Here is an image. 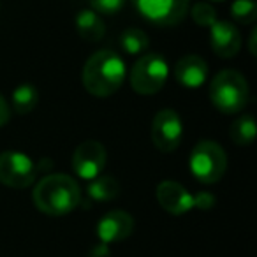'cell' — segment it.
I'll return each mask as SVG.
<instances>
[{"label": "cell", "instance_id": "obj_23", "mask_svg": "<svg viewBox=\"0 0 257 257\" xmlns=\"http://www.w3.org/2000/svg\"><path fill=\"white\" fill-rule=\"evenodd\" d=\"M9 120H11V106L4 97L0 95V127H4Z\"/></svg>", "mask_w": 257, "mask_h": 257}, {"label": "cell", "instance_id": "obj_8", "mask_svg": "<svg viewBox=\"0 0 257 257\" xmlns=\"http://www.w3.org/2000/svg\"><path fill=\"white\" fill-rule=\"evenodd\" d=\"M183 140V121L175 109H161L152 121V141L164 154L175 152Z\"/></svg>", "mask_w": 257, "mask_h": 257}, {"label": "cell", "instance_id": "obj_7", "mask_svg": "<svg viewBox=\"0 0 257 257\" xmlns=\"http://www.w3.org/2000/svg\"><path fill=\"white\" fill-rule=\"evenodd\" d=\"M37 166L29 155L22 152H2L0 154V183L11 189H27L34 183Z\"/></svg>", "mask_w": 257, "mask_h": 257}, {"label": "cell", "instance_id": "obj_17", "mask_svg": "<svg viewBox=\"0 0 257 257\" xmlns=\"http://www.w3.org/2000/svg\"><path fill=\"white\" fill-rule=\"evenodd\" d=\"M229 136L232 143L238 147H250L255 140V120L252 114H243L236 118L234 123L229 128Z\"/></svg>", "mask_w": 257, "mask_h": 257}, {"label": "cell", "instance_id": "obj_2", "mask_svg": "<svg viewBox=\"0 0 257 257\" xmlns=\"http://www.w3.org/2000/svg\"><path fill=\"white\" fill-rule=\"evenodd\" d=\"M127 78L123 58L113 50H99L83 65V86L95 97H109L121 88Z\"/></svg>", "mask_w": 257, "mask_h": 257}, {"label": "cell", "instance_id": "obj_10", "mask_svg": "<svg viewBox=\"0 0 257 257\" xmlns=\"http://www.w3.org/2000/svg\"><path fill=\"white\" fill-rule=\"evenodd\" d=\"M155 196H157L159 204L175 217L185 215L196 208V194H190L182 183L173 182V180H164L159 183Z\"/></svg>", "mask_w": 257, "mask_h": 257}, {"label": "cell", "instance_id": "obj_22", "mask_svg": "<svg viewBox=\"0 0 257 257\" xmlns=\"http://www.w3.org/2000/svg\"><path fill=\"white\" fill-rule=\"evenodd\" d=\"M215 196L211 192H206V190H201V192L196 194V208L199 210H211L215 206Z\"/></svg>", "mask_w": 257, "mask_h": 257}, {"label": "cell", "instance_id": "obj_3", "mask_svg": "<svg viewBox=\"0 0 257 257\" xmlns=\"http://www.w3.org/2000/svg\"><path fill=\"white\" fill-rule=\"evenodd\" d=\"M211 104L224 114H236L248 104L250 88L245 76L234 69L220 71L210 85Z\"/></svg>", "mask_w": 257, "mask_h": 257}, {"label": "cell", "instance_id": "obj_5", "mask_svg": "<svg viewBox=\"0 0 257 257\" xmlns=\"http://www.w3.org/2000/svg\"><path fill=\"white\" fill-rule=\"evenodd\" d=\"M169 78V65L162 55H141L131 69V86L141 95H154L164 88Z\"/></svg>", "mask_w": 257, "mask_h": 257}, {"label": "cell", "instance_id": "obj_12", "mask_svg": "<svg viewBox=\"0 0 257 257\" xmlns=\"http://www.w3.org/2000/svg\"><path fill=\"white\" fill-rule=\"evenodd\" d=\"M210 44L220 58H232L241 48V34L234 23L217 20L210 27Z\"/></svg>", "mask_w": 257, "mask_h": 257}, {"label": "cell", "instance_id": "obj_14", "mask_svg": "<svg viewBox=\"0 0 257 257\" xmlns=\"http://www.w3.org/2000/svg\"><path fill=\"white\" fill-rule=\"evenodd\" d=\"M76 30L81 36V39L88 41V43H97L102 39L104 32H106V25H104L102 18L99 13H95L93 9H83L78 13L74 20Z\"/></svg>", "mask_w": 257, "mask_h": 257}, {"label": "cell", "instance_id": "obj_26", "mask_svg": "<svg viewBox=\"0 0 257 257\" xmlns=\"http://www.w3.org/2000/svg\"><path fill=\"white\" fill-rule=\"evenodd\" d=\"M210 2H224V0H210Z\"/></svg>", "mask_w": 257, "mask_h": 257}, {"label": "cell", "instance_id": "obj_15", "mask_svg": "<svg viewBox=\"0 0 257 257\" xmlns=\"http://www.w3.org/2000/svg\"><path fill=\"white\" fill-rule=\"evenodd\" d=\"M86 192L97 203H107V201H113L120 196V183L113 176L100 175L90 180V183L86 185Z\"/></svg>", "mask_w": 257, "mask_h": 257}, {"label": "cell", "instance_id": "obj_19", "mask_svg": "<svg viewBox=\"0 0 257 257\" xmlns=\"http://www.w3.org/2000/svg\"><path fill=\"white\" fill-rule=\"evenodd\" d=\"M231 16L241 25H250L257 18V6L253 0H234L231 4Z\"/></svg>", "mask_w": 257, "mask_h": 257}, {"label": "cell", "instance_id": "obj_13", "mask_svg": "<svg viewBox=\"0 0 257 257\" xmlns=\"http://www.w3.org/2000/svg\"><path fill=\"white\" fill-rule=\"evenodd\" d=\"M175 78L185 88H199L208 78V64L199 55L182 57L175 65Z\"/></svg>", "mask_w": 257, "mask_h": 257}, {"label": "cell", "instance_id": "obj_21", "mask_svg": "<svg viewBox=\"0 0 257 257\" xmlns=\"http://www.w3.org/2000/svg\"><path fill=\"white\" fill-rule=\"evenodd\" d=\"M127 0H90V6L95 13L102 16H113L123 9Z\"/></svg>", "mask_w": 257, "mask_h": 257}, {"label": "cell", "instance_id": "obj_11", "mask_svg": "<svg viewBox=\"0 0 257 257\" xmlns=\"http://www.w3.org/2000/svg\"><path fill=\"white\" fill-rule=\"evenodd\" d=\"M134 231V218L131 213L123 210L107 211L100 220L97 222V238L104 245L123 241L125 238L133 234Z\"/></svg>", "mask_w": 257, "mask_h": 257}, {"label": "cell", "instance_id": "obj_9", "mask_svg": "<svg viewBox=\"0 0 257 257\" xmlns=\"http://www.w3.org/2000/svg\"><path fill=\"white\" fill-rule=\"evenodd\" d=\"M106 148L99 141H83L76 147L74 154H72V169L81 180L97 178L102 175L104 168H106Z\"/></svg>", "mask_w": 257, "mask_h": 257}, {"label": "cell", "instance_id": "obj_4", "mask_svg": "<svg viewBox=\"0 0 257 257\" xmlns=\"http://www.w3.org/2000/svg\"><path fill=\"white\" fill-rule=\"evenodd\" d=\"M189 168L197 182L210 185V183L218 182L225 175L227 155L217 141H199L190 152Z\"/></svg>", "mask_w": 257, "mask_h": 257}, {"label": "cell", "instance_id": "obj_6", "mask_svg": "<svg viewBox=\"0 0 257 257\" xmlns=\"http://www.w3.org/2000/svg\"><path fill=\"white\" fill-rule=\"evenodd\" d=\"M145 20L159 27H173L185 20L190 0H133Z\"/></svg>", "mask_w": 257, "mask_h": 257}, {"label": "cell", "instance_id": "obj_20", "mask_svg": "<svg viewBox=\"0 0 257 257\" xmlns=\"http://www.w3.org/2000/svg\"><path fill=\"white\" fill-rule=\"evenodd\" d=\"M190 16L199 27H208L210 29L215 22H217V11L211 4L208 2H197L192 9H190Z\"/></svg>", "mask_w": 257, "mask_h": 257}, {"label": "cell", "instance_id": "obj_1", "mask_svg": "<svg viewBox=\"0 0 257 257\" xmlns=\"http://www.w3.org/2000/svg\"><path fill=\"white\" fill-rule=\"evenodd\" d=\"M34 204L37 210L50 217L69 215L81 203V189L72 176L53 173L34 187Z\"/></svg>", "mask_w": 257, "mask_h": 257}, {"label": "cell", "instance_id": "obj_25", "mask_svg": "<svg viewBox=\"0 0 257 257\" xmlns=\"http://www.w3.org/2000/svg\"><path fill=\"white\" fill-rule=\"evenodd\" d=\"M255 30H252V34H250V41H248V48H250V53L255 55Z\"/></svg>", "mask_w": 257, "mask_h": 257}, {"label": "cell", "instance_id": "obj_24", "mask_svg": "<svg viewBox=\"0 0 257 257\" xmlns=\"http://www.w3.org/2000/svg\"><path fill=\"white\" fill-rule=\"evenodd\" d=\"M88 257H111L109 245H104V243H99V245H95L92 250H90Z\"/></svg>", "mask_w": 257, "mask_h": 257}, {"label": "cell", "instance_id": "obj_18", "mask_svg": "<svg viewBox=\"0 0 257 257\" xmlns=\"http://www.w3.org/2000/svg\"><path fill=\"white\" fill-rule=\"evenodd\" d=\"M120 46L127 55H143L145 50L150 46V39L141 29H127L120 36Z\"/></svg>", "mask_w": 257, "mask_h": 257}, {"label": "cell", "instance_id": "obj_16", "mask_svg": "<svg viewBox=\"0 0 257 257\" xmlns=\"http://www.w3.org/2000/svg\"><path fill=\"white\" fill-rule=\"evenodd\" d=\"M11 102H13V109L18 114H29L32 109H36L37 102H39V92L30 83H23V85L16 86L13 90Z\"/></svg>", "mask_w": 257, "mask_h": 257}]
</instances>
